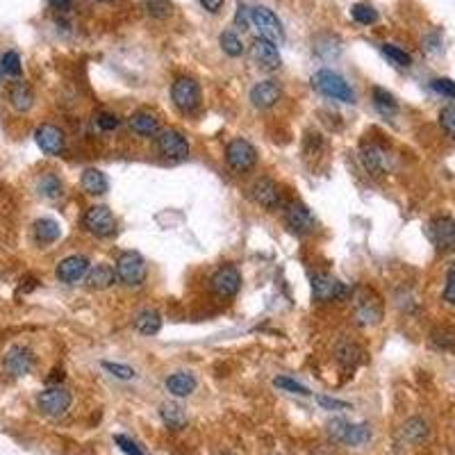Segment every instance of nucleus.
I'll use <instances>...</instances> for the list:
<instances>
[{
  "label": "nucleus",
  "mask_w": 455,
  "mask_h": 455,
  "mask_svg": "<svg viewBox=\"0 0 455 455\" xmlns=\"http://www.w3.org/2000/svg\"><path fill=\"white\" fill-rule=\"evenodd\" d=\"M353 317L357 326H376L383 319V301L369 287H357L353 294Z\"/></svg>",
  "instance_id": "obj_1"
},
{
  "label": "nucleus",
  "mask_w": 455,
  "mask_h": 455,
  "mask_svg": "<svg viewBox=\"0 0 455 455\" xmlns=\"http://www.w3.org/2000/svg\"><path fill=\"white\" fill-rule=\"evenodd\" d=\"M312 87L317 89L319 94H324L326 98H332V100H339V103H348L353 105L355 103V92L350 89V85L330 69H321L312 76Z\"/></svg>",
  "instance_id": "obj_2"
},
{
  "label": "nucleus",
  "mask_w": 455,
  "mask_h": 455,
  "mask_svg": "<svg viewBox=\"0 0 455 455\" xmlns=\"http://www.w3.org/2000/svg\"><path fill=\"white\" fill-rule=\"evenodd\" d=\"M114 271H116L118 282H123L125 287H139L146 282L148 266H146V260L141 257L137 251H123L116 260Z\"/></svg>",
  "instance_id": "obj_3"
},
{
  "label": "nucleus",
  "mask_w": 455,
  "mask_h": 455,
  "mask_svg": "<svg viewBox=\"0 0 455 455\" xmlns=\"http://www.w3.org/2000/svg\"><path fill=\"white\" fill-rule=\"evenodd\" d=\"M350 294L353 292H350L344 282L332 278L330 273H317L312 278V296H315L317 303H339L346 301Z\"/></svg>",
  "instance_id": "obj_4"
},
{
  "label": "nucleus",
  "mask_w": 455,
  "mask_h": 455,
  "mask_svg": "<svg viewBox=\"0 0 455 455\" xmlns=\"http://www.w3.org/2000/svg\"><path fill=\"white\" fill-rule=\"evenodd\" d=\"M328 432L346 446H362L371 439V428L367 423H350L346 419H332L328 423Z\"/></svg>",
  "instance_id": "obj_5"
},
{
  "label": "nucleus",
  "mask_w": 455,
  "mask_h": 455,
  "mask_svg": "<svg viewBox=\"0 0 455 455\" xmlns=\"http://www.w3.org/2000/svg\"><path fill=\"white\" fill-rule=\"evenodd\" d=\"M251 25L257 30L262 39L273 43L285 41V30H282L280 19L268 7H251Z\"/></svg>",
  "instance_id": "obj_6"
},
{
  "label": "nucleus",
  "mask_w": 455,
  "mask_h": 455,
  "mask_svg": "<svg viewBox=\"0 0 455 455\" xmlns=\"http://www.w3.org/2000/svg\"><path fill=\"white\" fill-rule=\"evenodd\" d=\"M226 162L235 173H246L257 164V151L251 141L246 139H233L226 146Z\"/></svg>",
  "instance_id": "obj_7"
},
{
  "label": "nucleus",
  "mask_w": 455,
  "mask_h": 455,
  "mask_svg": "<svg viewBox=\"0 0 455 455\" xmlns=\"http://www.w3.org/2000/svg\"><path fill=\"white\" fill-rule=\"evenodd\" d=\"M171 98L173 105L182 112V114H191L200 107V87L196 80L191 78H178L171 87Z\"/></svg>",
  "instance_id": "obj_8"
},
{
  "label": "nucleus",
  "mask_w": 455,
  "mask_h": 455,
  "mask_svg": "<svg viewBox=\"0 0 455 455\" xmlns=\"http://www.w3.org/2000/svg\"><path fill=\"white\" fill-rule=\"evenodd\" d=\"M158 151H160L162 158H167L171 162L187 160L189 141H187V137H184L180 130H176V128L162 130L160 137H158Z\"/></svg>",
  "instance_id": "obj_9"
},
{
  "label": "nucleus",
  "mask_w": 455,
  "mask_h": 455,
  "mask_svg": "<svg viewBox=\"0 0 455 455\" xmlns=\"http://www.w3.org/2000/svg\"><path fill=\"white\" fill-rule=\"evenodd\" d=\"M82 226L94 237H112L116 230V219L105 205H94L87 210L85 219H82Z\"/></svg>",
  "instance_id": "obj_10"
},
{
  "label": "nucleus",
  "mask_w": 455,
  "mask_h": 455,
  "mask_svg": "<svg viewBox=\"0 0 455 455\" xmlns=\"http://www.w3.org/2000/svg\"><path fill=\"white\" fill-rule=\"evenodd\" d=\"M212 285V292L216 298H223V301H228V298H235L240 294V287H242V273L237 271L235 266H221L219 271L212 275L210 280Z\"/></svg>",
  "instance_id": "obj_11"
},
{
  "label": "nucleus",
  "mask_w": 455,
  "mask_h": 455,
  "mask_svg": "<svg viewBox=\"0 0 455 455\" xmlns=\"http://www.w3.org/2000/svg\"><path fill=\"white\" fill-rule=\"evenodd\" d=\"M36 403H39L41 412L48 414V416H59L64 414L66 410L71 408V392L64 390V387H48L46 392L39 394V399H36Z\"/></svg>",
  "instance_id": "obj_12"
},
{
  "label": "nucleus",
  "mask_w": 455,
  "mask_h": 455,
  "mask_svg": "<svg viewBox=\"0 0 455 455\" xmlns=\"http://www.w3.org/2000/svg\"><path fill=\"white\" fill-rule=\"evenodd\" d=\"M428 237L437 246V251L455 248V219L451 216H437L428 223Z\"/></svg>",
  "instance_id": "obj_13"
},
{
  "label": "nucleus",
  "mask_w": 455,
  "mask_h": 455,
  "mask_svg": "<svg viewBox=\"0 0 455 455\" xmlns=\"http://www.w3.org/2000/svg\"><path fill=\"white\" fill-rule=\"evenodd\" d=\"M285 223L296 235H308L315 230V216L298 200H292V203L285 205Z\"/></svg>",
  "instance_id": "obj_14"
},
{
  "label": "nucleus",
  "mask_w": 455,
  "mask_h": 455,
  "mask_svg": "<svg viewBox=\"0 0 455 455\" xmlns=\"http://www.w3.org/2000/svg\"><path fill=\"white\" fill-rule=\"evenodd\" d=\"M253 59L257 62V66H262L266 71H275L280 69L282 64V57L278 53V43L268 41V39H262V36H257L255 41H253Z\"/></svg>",
  "instance_id": "obj_15"
},
{
  "label": "nucleus",
  "mask_w": 455,
  "mask_h": 455,
  "mask_svg": "<svg viewBox=\"0 0 455 455\" xmlns=\"http://www.w3.org/2000/svg\"><path fill=\"white\" fill-rule=\"evenodd\" d=\"M89 273V260L85 255H69L57 264V278L66 285H76Z\"/></svg>",
  "instance_id": "obj_16"
},
{
  "label": "nucleus",
  "mask_w": 455,
  "mask_h": 455,
  "mask_svg": "<svg viewBox=\"0 0 455 455\" xmlns=\"http://www.w3.org/2000/svg\"><path fill=\"white\" fill-rule=\"evenodd\" d=\"M34 139L36 146L41 148L46 155H59L64 151V132L57 128V125L43 123L34 130Z\"/></svg>",
  "instance_id": "obj_17"
},
{
  "label": "nucleus",
  "mask_w": 455,
  "mask_h": 455,
  "mask_svg": "<svg viewBox=\"0 0 455 455\" xmlns=\"http://www.w3.org/2000/svg\"><path fill=\"white\" fill-rule=\"evenodd\" d=\"M251 198L255 200L257 205L266 207V210H275V207H278V203H280L278 184H275L271 178H260V180L253 182Z\"/></svg>",
  "instance_id": "obj_18"
},
{
  "label": "nucleus",
  "mask_w": 455,
  "mask_h": 455,
  "mask_svg": "<svg viewBox=\"0 0 455 455\" xmlns=\"http://www.w3.org/2000/svg\"><path fill=\"white\" fill-rule=\"evenodd\" d=\"M32 367H34V355H32V350L25 346H14L10 353L5 355V369L10 371L12 376H25L30 374Z\"/></svg>",
  "instance_id": "obj_19"
},
{
  "label": "nucleus",
  "mask_w": 455,
  "mask_h": 455,
  "mask_svg": "<svg viewBox=\"0 0 455 455\" xmlns=\"http://www.w3.org/2000/svg\"><path fill=\"white\" fill-rule=\"evenodd\" d=\"M280 85L273 80H262L257 82L255 87L251 89V103L260 109H266V107H273L275 103L280 100Z\"/></svg>",
  "instance_id": "obj_20"
},
{
  "label": "nucleus",
  "mask_w": 455,
  "mask_h": 455,
  "mask_svg": "<svg viewBox=\"0 0 455 455\" xmlns=\"http://www.w3.org/2000/svg\"><path fill=\"white\" fill-rule=\"evenodd\" d=\"M360 160L364 164V169L369 171L371 176H383L387 169V155L380 146L376 144H364L360 151Z\"/></svg>",
  "instance_id": "obj_21"
},
{
  "label": "nucleus",
  "mask_w": 455,
  "mask_h": 455,
  "mask_svg": "<svg viewBox=\"0 0 455 455\" xmlns=\"http://www.w3.org/2000/svg\"><path fill=\"white\" fill-rule=\"evenodd\" d=\"M196 378L187 371H176V374H171L167 378V390L173 394L178 399H184V396H191L193 392H196Z\"/></svg>",
  "instance_id": "obj_22"
},
{
  "label": "nucleus",
  "mask_w": 455,
  "mask_h": 455,
  "mask_svg": "<svg viewBox=\"0 0 455 455\" xmlns=\"http://www.w3.org/2000/svg\"><path fill=\"white\" fill-rule=\"evenodd\" d=\"M130 130L139 137H155V134H160V121L151 112H134L130 116Z\"/></svg>",
  "instance_id": "obj_23"
},
{
  "label": "nucleus",
  "mask_w": 455,
  "mask_h": 455,
  "mask_svg": "<svg viewBox=\"0 0 455 455\" xmlns=\"http://www.w3.org/2000/svg\"><path fill=\"white\" fill-rule=\"evenodd\" d=\"M160 416H162V423L169 430H182L184 426H187V412L182 410V405H178V403H173V401L162 403Z\"/></svg>",
  "instance_id": "obj_24"
},
{
  "label": "nucleus",
  "mask_w": 455,
  "mask_h": 455,
  "mask_svg": "<svg viewBox=\"0 0 455 455\" xmlns=\"http://www.w3.org/2000/svg\"><path fill=\"white\" fill-rule=\"evenodd\" d=\"M114 280H116V271L109 264H96L92 271L87 273V287L96 289V292L112 287Z\"/></svg>",
  "instance_id": "obj_25"
},
{
  "label": "nucleus",
  "mask_w": 455,
  "mask_h": 455,
  "mask_svg": "<svg viewBox=\"0 0 455 455\" xmlns=\"http://www.w3.org/2000/svg\"><path fill=\"white\" fill-rule=\"evenodd\" d=\"M80 184H82V189L89 193V196H103V193L109 189L107 176L98 169H87L85 173H82Z\"/></svg>",
  "instance_id": "obj_26"
},
{
  "label": "nucleus",
  "mask_w": 455,
  "mask_h": 455,
  "mask_svg": "<svg viewBox=\"0 0 455 455\" xmlns=\"http://www.w3.org/2000/svg\"><path fill=\"white\" fill-rule=\"evenodd\" d=\"M134 328H137L141 335H146V337H153V335H158L162 330V315L158 310H151V308L141 310L137 319H134Z\"/></svg>",
  "instance_id": "obj_27"
},
{
  "label": "nucleus",
  "mask_w": 455,
  "mask_h": 455,
  "mask_svg": "<svg viewBox=\"0 0 455 455\" xmlns=\"http://www.w3.org/2000/svg\"><path fill=\"white\" fill-rule=\"evenodd\" d=\"M10 103L17 112H28L30 107L34 105L32 89H30L25 82H17V85L10 89Z\"/></svg>",
  "instance_id": "obj_28"
},
{
  "label": "nucleus",
  "mask_w": 455,
  "mask_h": 455,
  "mask_svg": "<svg viewBox=\"0 0 455 455\" xmlns=\"http://www.w3.org/2000/svg\"><path fill=\"white\" fill-rule=\"evenodd\" d=\"M62 235V228L55 219H39L34 221V240L39 244H53Z\"/></svg>",
  "instance_id": "obj_29"
},
{
  "label": "nucleus",
  "mask_w": 455,
  "mask_h": 455,
  "mask_svg": "<svg viewBox=\"0 0 455 455\" xmlns=\"http://www.w3.org/2000/svg\"><path fill=\"white\" fill-rule=\"evenodd\" d=\"M401 435L410 444H419L428 437V423L419 419V416H412V419H408L405 423H403Z\"/></svg>",
  "instance_id": "obj_30"
},
{
  "label": "nucleus",
  "mask_w": 455,
  "mask_h": 455,
  "mask_svg": "<svg viewBox=\"0 0 455 455\" xmlns=\"http://www.w3.org/2000/svg\"><path fill=\"white\" fill-rule=\"evenodd\" d=\"M360 355H362V348L357 344H353V341H341V344L337 346V350H335L337 362L346 369H353L355 364L360 362Z\"/></svg>",
  "instance_id": "obj_31"
},
{
  "label": "nucleus",
  "mask_w": 455,
  "mask_h": 455,
  "mask_svg": "<svg viewBox=\"0 0 455 455\" xmlns=\"http://www.w3.org/2000/svg\"><path fill=\"white\" fill-rule=\"evenodd\" d=\"M371 98H374V105H376V109L380 112V114H394V112L399 109L396 98H394V96L383 87H374Z\"/></svg>",
  "instance_id": "obj_32"
},
{
  "label": "nucleus",
  "mask_w": 455,
  "mask_h": 455,
  "mask_svg": "<svg viewBox=\"0 0 455 455\" xmlns=\"http://www.w3.org/2000/svg\"><path fill=\"white\" fill-rule=\"evenodd\" d=\"M219 43H221L223 53L230 55V57H240V55L244 53V43H242V39H240V36H237L235 32H230V30L219 36Z\"/></svg>",
  "instance_id": "obj_33"
},
{
  "label": "nucleus",
  "mask_w": 455,
  "mask_h": 455,
  "mask_svg": "<svg viewBox=\"0 0 455 455\" xmlns=\"http://www.w3.org/2000/svg\"><path fill=\"white\" fill-rule=\"evenodd\" d=\"M350 17H353V19L357 21V23H362V25H371V23H376V21H378V12L374 10V7L357 3V5L350 7Z\"/></svg>",
  "instance_id": "obj_34"
},
{
  "label": "nucleus",
  "mask_w": 455,
  "mask_h": 455,
  "mask_svg": "<svg viewBox=\"0 0 455 455\" xmlns=\"http://www.w3.org/2000/svg\"><path fill=\"white\" fill-rule=\"evenodd\" d=\"M273 387H278V390L287 392V394H298V396H310V390L301 383H296V380L287 378V376H278L273 378Z\"/></svg>",
  "instance_id": "obj_35"
},
{
  "label": "nucleus",
  "mask_w": 455,
  "mask_h": 455,
  "mask_svg": "<svg viewBox=\"0 0 455 455\" xmlns=\"http://www.w3.org/2000/svg\"><path fill=\"white\" fill-rule=\"evenodd\" d=\"M39 191H41V196L55 200L62 196V182H59L57 176H43L39 180Z\"/></svg>",
  "instance_id": "obj_36"
},
{
  "label": "nucleus",
  "mask_w": 455,
  "mask_h": 455,
  "mask_svg": "<svg viewBox=\"0 0 455 455\" xmlns=\"http://www.w3.org/2000/svg\"><path fill=\"white\" fill-rule=\"evenodd\" d=\"M383 55L390 59L392 64H396V66H410V64H412V57H410L403 48L392 46V43H385V46H383Z\"/></svg>",
  "instance_id": "obj_37"
},
{
  "label": "nucleus",
  "mask_w": 455,
  "mask_h": 455,
  "mask_svg": "<svg viewBox=\"0 0 455 455\" xmlns=\"http://www.w3.org/2000/svg\"><path fill=\"white\" fill-rule=\"evenodd\" d=\"M0 66H3V71L7 73V76H12V78L21 76V57H19V53H14V50L3 55V64Z\"/></svg>",
  "instance_id": "obj_38"
},
{
  "label": "nucleus",
  "mask_w": 455,
  "mask_h": 455,
  "mask_svg": "<svg viewBox=\"0 0 455 455\" xmlns=\"http://www.w3.org/2000/svg\"><path fill=\"white\" fill-rule=\"evenodd\" d=\"M103 369L109 371L112 376L118 380H132L134 378V369H130L128 364H118V362H103Z\"/></svg>",
  "instance_id": "obj_39"
},
{
  "label": "nucleus",
  "mask_w": 455,
  "mask_h": 455,
  "mask_svg": "<svg viewBox=\"0 0 455 455\" xmlns=\"http://www.w3.org/2000/svg\"><path fill=\"white\" fill-rule=\"evenodd\" d=\"M146 10L155 19H167L171 14V3L169 0H146Z\"/></svg>",
  "instance_id": "obj_40"
},
{
  "label": "nucleus",
  "mask_w": 455,
  "mask_h": 455,
  "mask_svg": "<svg viewBox=\"0 0 455 455\" xmlns=\"http://www.w3.org/2000/svg\"><path fill=\"white\" fill-rule=\"evenodd\" d=\"M432 92L446 96V98H455V82L451 78H435L430 82Z\"/></svg>",
  "instance_id": "obj_41"
},
{
  "label": "nucleus",
  "mask_w": 455,
  "mask_h": 455,
  "mask_svg": "<svg viewBox=\"0 0 455 455\" xmlns=\"http://www.w3.org/2000/svg\"><path fill=\"white\" fill-rule=\"evenodd\" d=\"M439 123H442V128L455 139V105H449L439 112Z\"/></svg>",
  "instance_id": "obj_42"
},
{
  "label": "nucleus",
  "mask_w": 455,
  "mask_h": 455,
  "mask_svg": "<svg viewBox=\"0 0 455 455\" xmlns=\"http://www.w3.org/2000/svg\"><path fill=\"white\" fill-rule=\"evenodd\" d=\"M444 301L449 305H455V260L449 266V273H446V287H444Z\"/></svg>",
  "instance_id": "obj_43"
},
{
  "label": "nucleus",
  "mask_w": 455,
  "mask_h": 455,
  "mask_svg": "<svg viewBox=\"0 0 455 455\" xmlns=\"http://www.w3.org/2000/svg\"><path fill=\"white\" fill-rule=\"evenodd\" d=\"M114 442H116V446H118V449H121L125 455H144V451H141L139 446H137V442H132L130 437L114 435Z\"/></svg>",
  "instance_id": "obj_44"
},
{
  "label": "nucleus",
  "mask_w": 455,
  "mask_h": 455,
  "mask_svg": "<svg viewBox=\"0 0 455 455\" xmlns=\"http://www.w3.org/2000/svg\"><path fill=\"white\" fill-rule=\"evenodd\" d=\"M96 123H98V128L100 130H105V132H109V130H116L118 128V116L116 114H112V112H100L98 116H96Z\"/></svg>",
  "instance_id": "obj_45"
},
{
  "label": "nucleus",
  "mask_w": 455,
  "mask_h": 455,
  "mask_svg": "<svg viewBox=\"0 0 455 455\" xmlns=\"http://www.w3.org/2000/svg\"><path fill=\"white\" fill-rule=\"evenodd\" d=\"M432 341H435L439 348H453V346H455V332L442 328V330L432 332Z\"/></svg>",
  "instance_id": "obj_46"
},
{
  "label": "nucleus",
  "mask_w": 455,
  "mask_h": 455,
  "mask_svg": "<svg viewBox=\"0 0 455 455\" xmlns=\"http://www.w3.org/2000/svg\"><path fill=\"white\" fill-rule=\"evenodd\" d=\"M235 23H237V28H242V30H246V28L251 25V7H246L244 3L237 5Z\"/></svg>",
  "instance_id": "obj_47"
},
{
  "label": "nucleus",
  "mask_w": 455,
  "mask_h": 455,
  "mask_svg": "<svg viewBox=\"0 0 455 455\" xmlns=\"http://www.w3.org/2000/svg\"><path fill=\"white\" fill-rule=\"evenodd\" d=\"M317 401L324 410H350V403H346V401H337L330 396H319Z\"/></svg>",
  "instance_id": "obj_48"
},
{
  "label": "nucleus",
  "mask_w": 455,
  "mask_h": 455,
  "mask_svg": "<svg viewBox=\"0 0 455 455\" xmlns=\"http://www.w3.org/2000/svg\"><path fill=\"white\" fill-rule=\"evenodd\" d=\"M223 3H226V0H200V5H203L205 10L210 12V14H216V12H221Z\"/></svg>",
  "instance_id": "obj_49"
},
{
  "label": "nucleus",
  "mask_w": 455,
  "mask_h": 455,
  "mask_svg": "<svg viewBox=\"0 0 455 455\" xmlns=\"http://www.w3.org/2000/svg\"><path fill=\"white\" fill-rule=\"evenodd\" d=\"M57 380H64V371L62 369H55L53 376H48V383H57Z\"/></svg>",
  "instance_id": "obj_50"
},
{
  "label": "nucleus",
  "mask_w": 455,
  "mask_h": 455,
  "mask_svg": "<svg viewBox=\"0 0 455 455\" xmlns=\"http://www.w3.org/2000/svg\"><path fill=\"white\" fill-rule=\"evenodd\" d=\"M55 7H59V10H66V7H71V0H50Z\"/></svg>",
  "instance_id": "obj_51"
},
{
  "label": "nucleus",
  "mask_w": 455,
  "mask_h": 455,
  "mask_svg": "<svg viewBox=\"0 0 455 455\" xmlns=\"http://www.w3.org/2000/svg\"><path fill=\"white\" fill-rule=\"evenodd\" d=\"M100 3H112V0H100Z\"/></svg>",
  "instance_id": "obj_52"
},
{
  "label": "nucleus",
  "mask_w": 455,
  "mask_h": 455,
  "mask_svg": "<svg viewBox=\"0 0 455 455\" xmlns=\"http://www.w3.org/2000/svg\"><path fill=\"white\" fill-rule=\"evenodd\" d=\"M219 455H233V453H219Z\"/></svg>",
  "instance_id": "obj_53"
}]
</instances>
